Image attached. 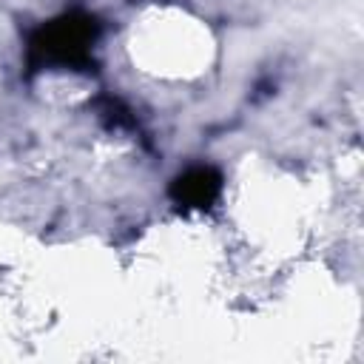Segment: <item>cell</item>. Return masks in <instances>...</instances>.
Masks as SVG:
<instances>
[{
  "label": "cell",
  "instance_id": "obj_1",
  "mask_svg": "<svg viewBox=\"0 0 364 364\" xmlns=\"http://www.w3.org/2000/svg\"><path fill=\"white\" fill-rule=\"evenodd\" d=\"M100 23L85 11H65L40 26L28 40V68H88L94 65V43Z\"/></svg>",
  "mask_w": 364,
  "mask_h": 364
},
{
  "label": "cell",
  "instance_id": "obj_2",
  "mask_svg": "<svg viewBox=\"0 0 364 364\" xmlns=\"http://www.w3.org/2000/svg\"><path fill=\"white\" fill-rule=\"evenodd\" d=\"M168 193L185 210H208L222 193V173L213 165H191L173 176Z\"/></svg>",
  "mask_w": 364,
  "mask_h": 364
}]
</instances>
